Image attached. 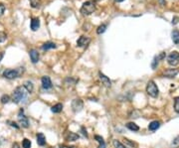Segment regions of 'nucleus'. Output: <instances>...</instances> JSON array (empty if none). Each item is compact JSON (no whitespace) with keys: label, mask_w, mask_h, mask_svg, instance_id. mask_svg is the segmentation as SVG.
I'll use <instances>...</instances> for the list:
<instances>
[{"label":"nucleus","mask_w":179,"mask_h":148,"mask_svg":"<svg viewBox=\"0 0 179 148\" xmlns=\"http://www.w3.org/2000/svg\"><path fill=\"white\" fill-rule=\"evenodd\" d=\"M12 148H20V145H19L17 142H15L13 145H12Z\"/></svg>","instance_id":"obj_38"},{"label":"nucleus","mask_w":179,"mask_h":148,"mask_svg":"<svg viewBox=\"0 0 179 148\" xmlns=\"http://www.w3.org/2000/svg\"><path fill=\"white\" fill-rule=\"evenodd\" d=\"M24 88L26 89V91H28V93H32L33 91V89H34V86H33V84L31 82H29V81H27V82H24Z\"/></svg>","instance_id":"obj_21"},{"label":"nucleus","mask_w":179,"mask_h":148,"mask_svg":"<svg viewBox=\"0 0 179 148\" xmlns=\"http://www.w3.org/2000/svg\"><path fill=\"white\" fill-rule=\"evenodd\" d=\"M22 146L23 148H30L31 147V141L27 138H24L22 141Z\"/></svg>","instance_id":"obj_27"},{"label":"nucleus","mask_w":179,"mask_h":148,"mask_svg":"<svg viewBox=\"0 0 179 148\" xmlns=\"http://www.w3.org/2000/svg\"><path fill=\"white\" fill-rule=\"evenodd\" d=\"M174 110L175 112L179 113V96L174 98Z\"/></svg>","instance_id":"obj_26"},{"label":"nucleus","mask_w":179,"mask_h":148,"mask_svg":"<svg viewBox=\"0 0 179 148\" xmlns=\"http://www.w3.org/2000/svg\"><path fill=\"white\" fill-rule=\"evenodd\" d=\"M178 22H179V17L174 16L173 19H172V24H173V25H176V24H177Z\"/></svg>","instance_id":"obj_33"},{"label":"nucleus","mask_w":179,"mask_h":148,"mask_svg":"<svg viewBox=\"0 0 179 148\" xmlns=\"http://www.w3.org/2000/svg\"><path fill=\"white\" fill-rule=\"evenodd\" d=\"M83 108H84V103L81 98L74 99L73 103H72V108H73V110L75 111V112H79V111H81L82 110H83Z\"/></svg>","instance_id":"obj_6"},{"label":"nucleus","mask_w":179,"mask_h":148,"mask_svg":"<svg viewBox=\"0 0 179 148\" xmlns=\"http://www.w3.org/2000/svg\"><path fill=\"white\" fill-rule=\"evenodd\" d=\"M30 27L32 31H37L40 28V20L39 18H32L30 23Z\"/></svg>","instance_id":"obj_11"},{"label":"nucleus","mask_w":179,"mask_h":148,"mask_svg":"<svg viewBox=\"0 0 179 148\" xmlns=\"http://www.w3.org/2000/svg\"><path fill=\"white\" fill-rule=\"evenodd\" d=\"M159 127H160V122L157 120L152 121V122L149 123V125H148V129L151 130V131H155V130L158 129Z\"/></svg>","instance_id":"obj_16"},{"label":"nucleus","mask_w":179,"mask_h":148,"mask_svg":"<svg viewBox=\"0 0 179 148\" xmlns=\"http://www.w3.org/2000/svg\"><path fill=\"white\" fill-rule=\"evenodd\" d=\"M63 110V104L62 103H57L55 104V105H53L52 108H51V111L54 113H59L61 112Z\"/></svg>","instance_id":"obj_18"},{"label":"nucleus","mask_w":179,"mask_h":148,"mask_svg":"<svg viewBox=\"0 0 179 148\" xmlns=\"http://www.w3.org/2000/svg\"><path fill=\"white\" fill-rule=\"evenodd\" d=\"M8 122H9V123H10V125H11V126H13V127H15V128H17V129H18V128H19V126H18V125H17V124H16V123H15V122H13V121H8Z\"/></svg>","instance_id":"obj_35"},{"label":"nucleus","mask_w":179,"mask_h":148,"mask_svg":"<svg viewBox=\"0 0 179 148\" xmlns=\"http://www.w3.org/2000/svg\"><path fill=\"white\" fill-rule=\"evenodd\" d=\"M41 82H42V88L44 89H52L53 84H52V81H51V79L49 77H47V76L42 77V79H41Z\"/></svg>","instance_id":"obj_8"},{"label":"nucleus","mask_w":179,"mask_h":148,"mask_svg":"<svg viewBox=\"0 0 179 148\" xmlns=\"http://www.w3.org/2000/svg\"><path fill=\"white\" fill-rule=\"evenodd\" d=\"M146 93L151 98H157L159 94V89L157 88L156 84L153 81H149L146 84Z\"/></svg>","instance_id":"obj_3"},{"label":"nucleus","mask_w":179,"mask_h":148,"mask_svg":"<svg viewBox=\"0 0 179 148\" xmlns=\"http://www.w3.org/2000/svg\"><path fill=\"white\" fill-rule=\"evenodd\" d=\"M115 2H122V1H124V0H115Z\"/></svg>","instance_id":"obj_41"},{"label":"nucleus","mask_w":179,"mask_h":148,"mask_svg":"<svg viewBox=\"0 0 179 148\" xmlns=\"http://www.w3.org/2000/svg\"><path fill=\"white\" fill-rule=\"evenodd\" d=\"M36 138H37L38 145H40V146H44V145L46 144V138H45V135L43 134V133H38Z\"/></svg>","instance_id":"obj_15"},{"label":"nucleus","mask_w":179,"mask_h":148,"mask_svg":"<svg viewBox=\"0 0 179 148\" xmlns=\"http://www.w3.org/2000/svg\"><path fill=\"white\" fill-rule=\"evenodd\" d=\"M171 37H172V41L175 44H179V31L178 30H174L172 34H171Z\"/></svg>","instance_id":"obj_22"},{"label":"nucleus","mask_w":179,"mask_h":148,"mask_svg":"<svg viewBox=\"0 0 179 148\" xmlns=\"http://www.w3.org/2000/svg\"><path fill=\"white\" fill-rule=\"evenodd\" d=\"M27 93L24 87H18L13 93V101L15 103H21L27 99Z\"/></svg>","instance_id":"obj_1"},{"label":"nucleus","mask_w":179,"mask_h":148,"mask_svg":"<svg viewBox=\"0 0 179 148\" xmlns=\"http://www.w3.org/2000/svg\"><path fill=\"white\" fill-rule=\"evenodd\" d=\"M166 57V54H165V52H161L160 54H159L158 56H157V59H158L159 61L160 60H163L164 58Z\"/></svg>","instance_id":"obj_31"},{"label":"nucleus","mask_w":179,"mask_h":148,"mask_svg":"<svg viewBox=\"0 0 179 148\" xmlns=\"http://www.w3.org/2000/svg\"><path fill=\"white\" fill-rule=\"evenodd\" d=\"M1 103H3V104H5V103H8L9 101H10V96H7V94H4V96H1Z\"/></svg>","instance_id":"obj_28"},{"label":"nucleus","mask_w":179,"mask_h":148,"mask_svg":"<svg viewBox=\"0 0 179 148\" xmlns=\"http://www.w3.org/2000/svg\"><path fill=\"white\" fill-rule=\"evenodd\" d=\"M127 127L129 128V130L134 131V132H136V131H138V130H139V126L137 124H135L134 122H129L127 124Z\"/></svg>","instance_id":"obj_19"},{"label":"nucleus","mask_w":179,"mask_h":148,"mask_svg":"<svg viewBox=\"0 0 179 148\" xmlns=\"http://www.w3.org/2000/svg\"><path fill=\"white\" fill-rule=\"evenodd\" d=\"M5 12V5L3 4H0V16H2Z\"/></svg>","instance_id":"obj_32"},{"label":"nucleus","mask_w":179,"mask_h":148,"mask_svg":"<svg viewBox=\"0 0 179 148\" xmlns=\"http://www.w3.org/2000/svg\"><path fill=\"white\" fill-rule=\"evenodd\" d=\"M99 76H100V79L101 81L103 82V84H105L106 87H108V88H110V87H112V82H110V80L108 79V77L105 76V75L103 74V73H99Z\"/></svg>","instance_id":"obj_12"},{"label":"nucleus","mask_w":179,"mask_h":148,"mask_svg":"<svg viewBox=\"0 0 179 148\" xmlns=\"http://www.w3.org/2000/svg\"><path fill=\"white\" fill-rule=\"evenodd\" d=\"M3 57H4V52H0V62L3 59Z\"/></svg>","instance_id":"obj_39"},{"label":"nucleus","mask_w":179,"mask_h":148,"mask_svg":"<svg viewBox=\"0 0 179 148\" xmlns=\"http://www.w3.org/2000/svg\"><path fill=\"white\" fill-rule=\"evenodd\" d=\"M158 2H159V4H160L161 6H165V4H166L165 0H158Z\"/></svg>","instance_id":"obj_37"},{"label":"nucleus","mask_w":179,"mask_h":148,"mask_svg":"<svg viewBox=\"0 0 179 148\" xmlns=\"http://www.w3.org/2000/svg\"><path fill=\"white\" fill-rule=\"evenodd\" d=\"M55 48H57V45L53 42H46L42 45V49L44 51H47L50 49H55Z\"/></svg>","instance_id":"obj_17"},{"label":"nucleus","mask_w":179,"mask_h":148,"mask_svg":"<svg viewBox=\"0 0 179 148\" xmlns=\"http://www.w3.org/2000/svg\"><path fill=\"white\" fill-rule=\"evenodd\" d=\"M95 11H96V5L93 1H87L82 5L81 13L83 15H91Z\"/></svg>","instance_id":"obj_4"},{"label":"nucleus","mask_w":179,"mask_h":148,"mask_svg":"<svg viewBox=\"0 0 179 148\" xmlns=\"http://www.w3.org/2000/svg\"><path fill=\"white\" fill-rule=\"evenodd\" d=\"M18 120H19V123H20V125L22 126V127H24V128L29 127V120H28V118L23 114V110H21L20 112H19Z\"/></svg>","instance_id":"obj_7"},{"label":"nucleus","mask_w":179,"mask_h":148,"mask_svg":"<svg viewBox=\"0 0 179 148\" xmlns=\"http://www.w3.org/2000/svg\"><path fill=\"white\" fill-rule=\"evenodd\" d=\"M158 63H159V60L157 59V56H155V57H154V59H153V61H152V63H151V67H152V69L155 70V69H156V67L158 66Z\"/></svg>","instance_id":"obj_29"},{"label":"nucleus","mask_w":179,"mask_h":148,"mask_svg":"<svg viewBox=\"0 0 179 148\" xmlns=\"http://www.w3.org/2000/svg\"><path fill=\"white\" fill-rule=\"evenodd\" d=\"M81 129H82V132H83V134H84L87 138H88V133H87V130L85 129V127H82Z\"/></svg>","instance_id":"obj_36"},{"label":"nucleus","mask_w":179,"mask_h":148,"mask_svg":"<svg viewBox=\"0 0 179 148\" xmlns=\"http://www.w3.org/2000/svg\"><path fill=\"white\" fill-rule=\"evenodd\" d=\"M79 134H77V133L75 132H68V134L66 135V139L68 141H76V140L79 139Z\"/></svg>","instance_id":"obj_14"},{"label":"nucleus","mask_w":179,"mask_h":148,"mask_svg":"<svg viewBox=\"0 0 179 148\" xmlns=\"http://www.w3.org/2000/svg\"><path fill=\"white\" fill-rule=\"evenodd\" d=\"M96 1H100V0H96Z\"/></svg>","instance_id":"obj_42"},{"label":"nucleus","mask_w":179,"mask_h":148,"mask_svg":"<svg viewBox=\"0 0 179 148\" xmlns=\"http://www.w3.org/2000/svg\"><path fill=\"white\" fill-rule=\"evenodd\" d=\"M167 63L170 66H177L179 64V53L176 51H173L167 57Z\"/></svg>","instance_id":"obj_5"},{"label":"nucleus","mask_w":179,"mask_h":148,"mask_svg":"<svg viewBox=\"0 0 179 148\" xmlns=\"http://www.w3.org/2000/svg\"><path fill=\"white\" fill-rule=\"evenodd\" d=\"M29 55H30V59L32 61L33 64H36V63H38V61H39V53H38L37 50L33 49V50H30V52H29Z\"/></svg>","instance_id":"obj_10"},{"label":"nucleus","mask_w":179,"mask_h":148,"mask_svg":"<svg viewBox=\"0 0 179 148\" xmlns=\"http://www.w3.org/2000/svg\"><path fill=\"white\" fill-rule=\"evenodd\" d=\"M23 72H24V68H18V69H15V70L8 69V70H5L2 75H3V77H6V79L13 80V79H16V77H20L21 75L23 74Z\"/></svg>","instance_id":"obj_2"},{"label":"nucleus","mask_w":179,"mask_h":148,"mask_svg":"<svg viewBox=\"0 0 179 148\" xmlns=\"http://www.w3.org/2000/svg\"><path fill=\"white\" fill-rule=\"evenodd\" d=\"M178 73H179L178 70H176V69H168V70H166V71H164L163 76L166 77H174Z\"/></svg>","instance_id":"obj_13"},{"label":"nucleus","mask_w":179,"mask_h":148,"mask_svg":"<svg viewBox=\"0 0 179 148\" xmlns=\"http://www.w3.org/2000/svg\"><path fill=\"white\" fill-rule=\"evenodd\" d=\"M113 146H115V148H129V147H127V145H123L122 143L120 142V141H118L117 139L113 140Z\"/></svg>","instance_id":"obj_23"},{"label":"nucleus","mask_w":179,"mask_h":148,"mask_svg":"<svg viewBox=\"0 0 179 148\" xmlns=\"http://www.w3.org/2000/svg\"><path fill=\"white\" fill-rule=\"evenodd\" d=\"M95 139L100 143V145H99V148H106V142L105 140H103V138L100 136V135H95Z\"/></svg>","instance_id":"obj_20"},{"label":"nucleus","mask_w":179,"mask_h":148,"mask_svg":"<svg viewBox=\"0 0 179 148\" xmlns=\"http://www.w3.org/2000/svg\"><path fill=\"white\" fill-rule=\"evenodd\" d=\"M60 148H75V147H72V146H66V145H62V146H60Z\"/></svg>","instance_id":"obj_40"},{"label":"nucleus","mask_w":179,"mask_h":148,"mask_svg":"<svg viewBox=\"0 0 179 148\" xmlns=\"http://www.w3.org/2000/svg\"><path fill=\"white\" fill-rule=\"evenodd\" d=\"M31 6L33 8H39L41 6V0H31Z\"/></svg>","instance_id":"obj_25"},{"label":"nucleus","mask_w":179,"mask_h":148,"mask_svg":"<svg viewBox=\"0 0 179 148\" xmlns=\"http://www.w3.org/2000/svg\"><path fill=\"white\" fill-rule=\"evenodd\" d=\"M172 144L174 145V146H178V145H179V136H177V137L175 138V139L173 140Z\"/></svg>","instance_id":"obj_34"},{"label":"nucleus","mask_w":179,"mask_h":148,"mask_svg":"<svg viewBox=\"0 0 179 148\" xmlns=\"http://www.w3.org/2000/svg\"><path fill=\"white\" fill-rule=\"evenodd\" d=\"M90 42H91V39L89 37H87V36H81L78 39V41H77V45L79 47H86V46H88L90 44Z\"/></svg>","instance_id":"obj_9"},{"label":"nucleus","mask_w":179,"mask_h":148,"mask_svg":"<svg viewBox=\"0 0 179 148\" xmlns=\"http://www.w3.org/2000/svg\"><path fill=\"white\" fill-rule=\"evenodd\" d=\"M106 30V24H101V25H100L98 27V30H96V33L99 34V35H101V34L105 33Z\"/></svg>","instance_id":"obj_24"},{"label":"nucleus","mask_w":179,"mask_h":148,"mask_svg":"<svg viewBox=\"0 0 179 148\" xmlns=\"http://www.w3.org/2000/svg\"><path fill=\"white\" fill-rule=\"evenodd\" d=\"M7 39V35L4 32H1L0 31V43H2V42H4Z\"/></svg>","instance_id":"obj_30"}]
</instances>
